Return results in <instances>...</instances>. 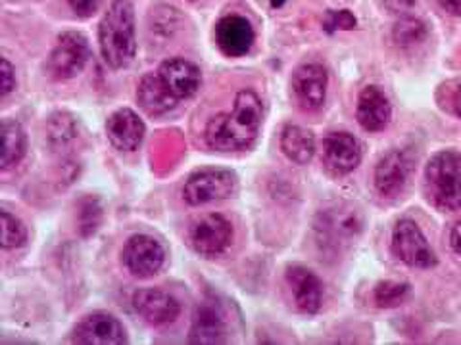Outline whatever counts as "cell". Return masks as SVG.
I'll list each match as a JSON object with an SVG mask.
<instances>
[{"mask_svg": "<svg viewBox=\"0 0 461 345\" xmlns=\"http://www.w3.org/2000/svg\"><path fill=\"white\" fill-rule=\"evenodd\" d=\"M264 119V104L252 91H240L235 96V108L215 115L206 125L204 140L212 150L233 152L252 146Z\"/></svg>", "mask_w": 461, "mask_h": 345, "instance_id": "obj_1", "label": "cell"}, {"mask_svg": "<svg viewBox=\"0 0 461 345\" xmlns=\"http://www.w3.org/2000/svg\"><path fill=\"white\" fill-rule=\"evenodd\" d=\"M98 42L110 67L123 69L133 62L137 52L133 0H113L100 22Z\"/></svg>", "mask_w": 461, "mask_h": 345, "instance_id": "obj_2", "label": "cell"}, {"mask_svg": "<svg viewBox=\"0 0 461 345\" xmlns=\"http://www.w3.org/2000/svg\"><path fill=\"white\" fill-rule=\"evenodd\" d=\"M364 221L357 209L348 204H333L317 213L313 233L317 246L329 255H337L350 248L354 240L362 233Z\"/></svg>", "mask_w": 461, "mask_h": 345, "instance_id": "obj_3", "label": "cell"}, {"mask_svg": "<svg viewBox=\"0 0 461 345\" xmlns=\"http://www.w3.org/2000/svg\"><path fill=\"white\" fill-rule=\"evenodd\" d=\"M427 194L440 209H461V154L440 152L425 171Z\"/></svg>", "mask_w": 461, "mask_h": 345, "instance_id": "obj_4", "label": "cell"}, {"mask_svg": "<svg viewBox=\"0 0 461 345\" xmlns=\"http://www.w3.org/2000/svg\"><path fill=\"white\" fill-rule=\"evenodd\" d=\"M237 190V175L227 169H200L186 179L183 199L189 206H204L227 199Z\"/></svg>", "mask_w": 461, "mask_h": 345, "instance_id": "obj_5", "label": "cell"}, {"mask_svg": "<svg viewBox=\"0 0 461 345\" xmlns=\"http://www.w3.org/2000/svg\"><path fill=\"white\" fill-rule=\"evenodd\" d=\"M91 58L89 40L81 33L68 31L60 35L56 47L49 58V71L58 81L74 79L85 69Z\"/></svg>", "mask_w": 461, "mask_h": 345, "instance_id": "obj_6", "label": "cell"}, {"mask_svg": "<svg viewBox=\"0 0 461 345\" xmlns=\"http://www.w3.org/2000/svg\"><path fill=\"white\" fill-rule=\"evenodd\" d=\"M393 252L400 261L410 267L429 269L437 265V255L429 246L421 228L410 219H403L394 226Z\"/></svg>", "mask_w": 461, "mask_h": 345, "instance_id": "obj_7", "label": "cell"}, {"mask_svg": "<svg viewBox=\"0 0 461 345\" xmlns=\"http://www.w3.org/2000/svg\"><path fill=\"white\" fill-rule=\"evenodd\" d=\"M123 265L137 279H150L160 272L166 261V250L149 234H135L127 240L122 252Z\"/></svg>", "mask_w": 461, "mask_h": 345, "instance_id": "obj_8", "label": "cell"}, {"mask_svg": "<svg viewBox=\"0 0 461 345\" xmlns=\"http://www.w3.org/2000/svg\"><path fill=\"white\" fill-rule=\"evenodd\" d=\"M189 240L193 250L200 255H221L233 243V225L218 213L206 215L191 226Z\"/></svg>", "mask_w": 461, "mask_h": 345, "instance_id": "obj_9", "label": "cell"}, {"mask_svg": "<svg viewBox=\"0 0 461 345\" xmlns=\"http://www.w3.org/2000/svg\"><path fill=\"white\" fill-rule=\"evenodd\" d=\"M71 340L81 345H122L127 341V332L113 314L95 311L77 323Z\"/></svg>", "mask_w": 461, "mask_h": 345, "instance_id": "obj_10", "label": "cell"}, {"mask_svg": "<svg viewBox=\"0 0 461 345\" xmlns=\"http://www.w3.org/2000/svg\"><path fill=\"white\" fill-rule=\"evenodd\" d=\"M189 340L193 343H202V345L225 343L229 340V323H227L225 309L213 297L204 299L196 307Z\"/></svg>", "mask_w": 461, "mask_h": 345, "instance_id": "obj_11", "label": "cell"}, {"mask_svg": "<svg viewBox=\"0 0 461 345\" xmlns=\"http://www.w3.org/2000/svg\"><path fill=\"white\" fill-rule=\"evenodd\" d=\"M413 160L408 152L393 150L381 157V162L375 167V186L381 196L396 198L403 192L411 175Z\"/></svg>", "mask_w": 461, "mask_h": 345, "instance_id": "obj_12", "label": "cell"}, {"mask_svg": "<svg viewBox=\"0 0 461 345\" xmlns=\"http://www.w3.org/2000/svg\"><path fill=\"white\" fill-rule=\"evenodd\" d=\"M285 279L294 299V305L302 313H317L323 304V284L308 267L291 265L286 267Z\"/></svg>", "mask_w": 461, "mask_h": 345, "instance_id": "obj_13", "label": "cell"}, {"mask_svg": "<svg viewBox=\"0 0 461 345\" xmlns=\"http://www.w3.org/2000/svg\"><path fill=\"white\" fill-rule=\"evenodd\" d=\"M293 93L304 110H320L327 96V71L320 64L300 66L293 75Z\"/></svg>", "mask_w": 461, "mask_h": 345, "instance_id": "obj_14", "label": "cell"}, {"mask_svg": "<svg viewBox=\"0 0 461 345\" xmlns=\"http://www.w3.org/2000/svg\"><path fill=\"white\" fill-rule=\"evenodd\" d=\"M323 162L337 175H348L362 162V146L348 133H330L323 140Z\"/></svg>", "mask_w": 461, "mask_h": 345, "instance_id": "obj_15", "label": "cell"}, {"mask_svg": "<svg viewBox=\"0 0 461 345\" xmlns=\"http://www.w3.org/2000/svg\"><path fill=\"white\" fill-rule=\"evenodd\" d=\"M133 307L144 321L154 326L173 323L181 313V305L176 297L164 290H154V288L139 290L133 296Z\"/></svg>", "mask_w": 461, "mask_h": 345, "instance_id": "obj_16", "label": "cell"}, {"mask_svg": "<svg viewBox=\"0 0 461 345\" xmlns=\"http://www.w3.org/2000/svg\"><path fill=\"white\" fill-rule=\"evenodd\" d=\"M144 131L147 128H144L142 119L129 108L113 111L106 121L108 140L120 152H135L144 138Z\"/></svg>", "mask_w": 461, "mask_h": 345, "instance_id": "obj_17", "label": "cell"}, {"mask_svg": "<svg viewBox=\"0 0 461 345\" xmlns=\"http://www.w3.org/2000/svg\"><path fill=\"white\" fill-rule=\"evenodd\" d=\"M215 42L229 58L247 54L254 45V29L242 16H227L215 27Z\"/></svg>", "mask_w": 461, "mask_h": 345, "instance_id": "obj_18", "label": "cell"}, {"mask_svg": "<svg viewBox=\"0 0 461 345\" xmlns=\"http://www.w3.org/2000/svg\"><path fill=\"white\" fill-rule=\"evenodd\" d=\"M357 123L362 125L366 131L377 133L388 127L393 118V108L388 98L377 86H366V89L359 93L357 98V110H356Z\"/></svg>", "mask_w": 461, "mask_h": 345, "instance_id": "obj_19", "label": "cell"}, {"mask_svg": "<svg viewBox=\"0 0 461 345\" xmlns=\"http://www.w3.org/2000/svg\"><path fill=\"white\" fill-rule=\"evenodd\" d=\"M158 74H160L171 93L179 100L194 96L202 83L200 69L193 62L185 60V58H171V60H166L160 66V69H158Z\"/></svg>", "mask_w": 461, "mask_h": 345, "instance_id": "obj_20", "label": "cell"}, {"mask_svg": "<svg viewBox=\"0 0 461 345\" xmlns=\"http://www.w3.org/2000/svg\"><path fill=\"white\" fill-rule=\"evenodd\" d=\"M137 100L140 108L149 115H154V118L176 110L179 102V98L171 93L160 74H149L140 79L137 89Z\"/></svg>", "mask_w": 461, "mask_h": 345, "instance_id": "obj_21", "label": "cell"}, {"mask_svg": "<svg viewBox=\"0 0 461 345\" xmlns=\"http://www.w3.org/2000/svg\"><path fill=\"white\" fill-rule=\"evenodd\" d=\"M47 140L54 154H68L79 142V123L66 111L50 115L47 123Z\"/></svg>", "mask_w": 461, "mask_h": 345, "instance_id": "obj_22", "label": "cell"}, {"mask_svg": "<svg viewBox=\"0 0 461 345\" xmlns=\"http://www.w3.org/2000/svg\"><path fill=\"white\" fill-rule=\"evenodd\" d=\"M281 150L293 164L306 165L315 154V138L308 128L288 125L281 133Z\"/></svg>", "mask_w": 461, "mask_h": 345, "instance_id": "obj_23", "label": "cell"}, {"mask_svg": "<svg viewBox=\"0 0 461 345\" xmlns=\"http://www.w3.org/2000/svg\"><path fill=\"white\" fill-rule=\"evenodd\" d=\"M0 133H3V154H0V167L6 171L22 162V157L25 155L27 138H25L23 127L14 119H5L3 127H0Z\"/></svg>", "mask_w": 461, "mask_h": 345, "instance_id": "obj_24", "label": "cell"}, {"mask_svg": "<svg viewBox=\"0 0 461 345\" xmlns=\"http://www.w3.org/2000/svg\"><path fill=\"white\" fill-rule=\"evenodd\" d=\"M427 35H429L427 25L420 18H413V16L400 18L394 25V31H393L396 45H400V47L421 45V42L427 39Z\"/></svg>", "mask_w": 461, "mask_h": 345, "instance_id": "obj_25", "label": "cell"}, {"mask_svg": "<svg viewBox=\"0 0 461 345\" xmlns=\"http://www.w3.org/2000/svg\"><path fill=\"white\" fill-rule=\"evenodd\" d=\"M410 294V286L406 282H393V280H386V282H381L377 284V288H375L373 292V297H375V304H377L379 307H396L400 305L403 299L408 297Z\"/></svg>", "mask_w": 461, "mask_h": 345, "instance_id": "obj_26", "label": "cell"}, {"mask_svg": "<svg viewBox=\"0 0 461 345\" xmlns=\"http://www.w3.org/2000/svg\"><path fill=\"white\" fill-rule=\"evenodd\" d=\"M0 221H3V248L14 250L23 246L27 240V228L23 223L8 211H0Z\"/></svg>", "mask_w": 461, "mask_h": 345, "instance_id": "obj_27", "label": "cell"}, {"mask_svg": "<svg viewBox=\"0 0 461 345\" xmlns=\"http://www.w3.org/2000/svg\"><path fill=\"white\" fill-rule=\"evenodd\" d=\"M100 223H103V208L96 198H86L81 201L79 208V230L83 236L95 234Z\"/></svg>", "mask_w": 461, "mask_h": 345, "instance_id": "obj_28", "label": "cell"}, {"mask_svg": "<svg viewBox=\"0 0 461 345\" xmlns=\"http://www.w3.org/2000/svg\"><path fill=\"white\" fill-rule=\"evenodd\" d=\"M356 27V18L348 10H339V12H329L327 13V20H325V29L329 33L337 31V29H344V31H348V29Z\"/></svg>", "mask_w": 461, "mask_h": 345, "instance_id": "obj_29", "label": "cell"}, {"mask_svg": "<svg viewBox=\"0 0 461 345\" xmlns=\"http://www.w3.org/2000/svg\"><path fill=\"white\" fill-rule=\"evenodd\" d=\"M0 86H3V96H8L16 89V75H14V67L6 58L0 60Z\"/></svg>", "mask_w": 461, "mask_h": 345, "instance_id": "obj_30", "label": "cell"}, {"mask_svg": "<svg viewBox=\"0 0 461 345\" xmlns=\"http://www.w3.org/2000/svg\"><path fill=\"white\" fill-rule=\"evenodd\" d=\"M68 3L79 18H91L100 6V0H68Z\"/></svg>", "mask_w": 461, "mask_h": 345, "instance_id": "obj_31", "label": "cell"}, {"mask_svg": "<svg viewBox=\"0 0 461 345\" xmlns=\"http://www.w3.org/2000/svg\"><path fill=\"white\" fill-rule=\"evenodd\" d=\"M379 4L391 13H403L413 8L415 0H379Z\"/></svg>", "mask_w": 461, "mask_h": 345, "instance_id": "obj_32", "label": "cell"}, {"mask_svg": "<svg viewBox=\"0 0 461 345\" xmlns=\"http://www.w3.org/2000/svg\"><path fill=\"white\" fill-rule=\"evenodd\" d=\"M450 246H452V250H454L457 255H461V221L452 228V233H450Z\"/></svg>", "mask_w": 461, "mask_h": 345, "instance_id": "obj_33", "label": "cell"}, {"mask_svg": "<svg viewBox=\"0 0 461 345\" xmlns=\"http://www.w3.org/2000/svg\"><path fill=\"white\" fill-rule=\"evenodd\" d=\"M438 3L452 16H461V0H438Z\"/></svg>", "mask_w": 461, "mask_h": 345, "instance_id": "obj_34", "label": "cell"}, {"mask_svg": "<svg viewBox=\"0 0 461 345\" xmlns=\"http://www.w3.org/2000/svg\"><path fill=\"white\" fill-rule=\"evenodd\" d=\"M452 110L457 118H461V83H457L452 91Z\"/></svg>", "mask_w": 461, "mask_h": 345, "instance_id": "obj_35", "label": "cell"}, {"mask_svg": "<svg viewBox=\"0 0 461 345\" xmlns=\"http://www.w3.org/2000/svg\"><path fill=\"white\" fill-rule=\"evenodd\" d=\"M286 3V0H271V6L273 8H279V6H283Z\"/></svg>", "mask_w": 461, "mask_h": 345, "instance_id": "obj_36", "label": "cell"}]
</instances>
